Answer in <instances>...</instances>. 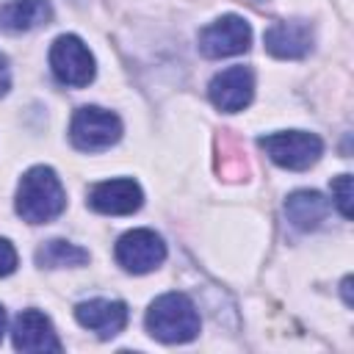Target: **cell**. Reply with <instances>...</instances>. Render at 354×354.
Listing matches in <instances>:
<instances>
[{
	"instance_id": "obj_1",
	"label": "cell",
	"mask_w": 354,
	"mask_h": 354,
	"mask_svg": "<svg viewBox=\"0 0 354 354\" xmlns=\"http://www.w3.org/2000/svg\"><path fill=\"white\" fill-rule=\"evenodd\" d=\"M66 207V194L50 166H33L22 174L17 188V213L30 224H47Z\"/></svg>"
},
{
	"instance_id": "obj_2",
	"label": "cell",
	"mask_w": 354,
	"mask_h": 354,
	"mask_svg": "<svg viewBox=\"0 0 354 354\" xmlns=\"http://www.w3.org/2000/svg\"><path fill=\"white\" fill-rule=\"evenodd\" d=\"M147 332L160 343H188L199 335V313L185 293H163L147 310Z\"/></svg>"
},
{
	"instance_id": "obj_3",
	"label": "cell",
	"mask_w": 354,
	"mask_h": 354,
	"mask_svg": "<svg viewBox=\"0 0 354 354\" xmlns=\"http://www.w3.org/2000/svg\"><path fill=\"white\" fill-rule=\"evenodd\" d=\"M260 149L282 169L290 171H304L310 169L321 152H324V141L315 133H304V130H279V133H268L257 138Z\"/></svg>"
},
{
	"instance_id": "obj_4",
	"label": "cell",
	"mask_w": 354,
	"mask_h": 354,
	"mask_svg": "<svg viewBox=\"0 0 354 354\" xmlns=\"http://www.w3.org/2000/svg\"><path fill=\"white\" fill-rule=\"evenodd\" d=\"M122 138V122L116 113L97 108V105H83L75 111L69 122V141L80 152H102L113 147Z\"/></svg>"
},
{
	"instance_id": "obj_5",
	"label": "cell",
	"mask_w": 354,
	"mask_h": 354,
	"mask_svg": "<svg viewBox=\"0 0 354 354\" xmlns=\"http://www.w3.org/2000/svg\"><path fill=\"white\" fill-rule=\"evenodd\" d=\"M50 69L64 86L80 88L94 80V55L77 36L64 33L50 47Z\"/></svg>"
},
{
	"instance_id": "obj_6",
	"label": "cell",
	"mask_w": 354,
	"mask_h": 354,
	"mask_svg": "<svg viewBox=\"0 0 354 354\" xmlns=\"http://www.w3.org/2000/svg\"><path fill=\"white\" fill-rule=\"evenodd\" d=\"M249 41H252V28L238 14L218 17L216 22L199 30V50L207 58H227V55L246 53Z\"/></svg>"
},
{
	"instance_id": "obj_7",
	"label": "cell",
	"mask_w": 354,
	"mask_h": 354,
	"mask_svg": "<svg viewBox=\"0 0 354 354\" xmlns=\"http://www.w3.org/2000/svg\"><path fill=\"white\" fill-rule=\"evenodd\" d=\"M166 260V243L152 230H130L116 241V263L130 274L155 271Z\"/></svg>"
},
{
	"instance_id": "obj_8",
	"label": "cell",
	"mask_w": 354,
	"mask_h": 354,
	"mask_svg": "<svg viewBox=\"0 0 354 354\" xmlns=\"http://www.w3.org/2000/svg\"><path fill=\"white\" fill-rule=\"evenodd\" d=\"M207 94H210V102L218 108V111H227V113H235V111H243L252 97H254V75L249 66H230V69H221L210 86H207Z\"/></svg>"
},
{
	"instance_id": "obj_9",
	"label": "cell",
	"mask_w": 354,
	"mask_h": 354,
	"mask_svg": "<svg viewBox=\"0 0 354 354\" xmlns=\"http://www.w3.org/2000/svg\"><path fill=\"white\" fill-rule=\"evenodd\" d=\"M141 202H144V194H141L138 183L127 180V177L97 183L88 191V207L102 216H130L141 207Z\"/></svg>"
},
{
	"instance_id": "obj_10",
	"label": "cell",
	"mask_w": 354,
	"mask_h": 354,
	"mask_svg": "<svg viewBox=\"0 0 354 354\" xmlns=\"http://www.w3.org/2000/svg\"><path fill=\"white\" fill-rule=\"evenodd\" d=\"M11 340L17 351L41 354V351H61V340L50 324V318L39 310H22L11 326Z\"/></svg>"
},
{
	"instance_id": "obj_11",
	"label": "cell",
	"mask_w": 354,
	"mask_h": 354,
	"mask_svg": "<svg viewBox=\"0 0 354 354\" xmlns=\"http://www.w3.org/2000/svg\"><path fill=\"white\" fill-rule=\"evenodd\" d=\"M266 50L274 55V58H282V61H296V58H304L310 50H313V28L310 22L304 19H285V22H274L266 36Z\"/></svg>"
},
{
	"instance_id": "obj_12",
	"label": "cell",
	"mask_w": 354,
	"mask_h": 354,
	"mask_svg": "<svg viewBox=\"0 0 354 354\" xmlns=\"http://www.w3.org/2000/svg\"><path fill=\"white\" fill-rule=\"evenodd\" d=\"M75 318L100 337H113L127 326V304L116 299H91L75 307Z\"/></svg>"
},
{
	"instance_id": "obj_13",
	"label": "cell",
	"mask_w": 354,
	"mask_h": 354,
	"mask_svg": "<svg viewBox=\"0 0 354 354\" xmlns=\"http://www.w3.org/2000/svg\"><path fill=\"white\" fill-rule=\"evenodd\" d=\"M53 17L50 0H8L0 6V28L8 33H22L47 25Z\"/></svg>"
},
{
	"instance_id": "obj_14",
	"label": "cell",
	"mask_w": 354,
	"mask_h": 354,
	"mask_svg": "<svg viewBox=\"0 0 354 354\" xmlns=\"http://www.w3.org/2000/svg\"><path fill=\"white\" fill-rule=\"evenodd\" d=\"M326 213H329V202L318 191L301 188V191H293L285 199V216H288V221L296 230L310 232V230L321 227V221L326 218Z\"/></svg>"
},
{
	"instance_id": "obj_15",
	"label": "cell",
	"mask_w": 354,
	"mask_h": 354,
	"mask_svg": "<svg viewBox=\"0 0 354 354\" xmlns=\"http://www.w3.org/2000/svg\"><path fill=\"white\" fill-rule=\"evenodd\" d=\"M36 263L41 268H72V266L88 263V252L80 249L77 243L55 238V241H47L44 246L36 249Z\"/></svg>"
},
{
	"instance_id": "obj_16",
	"label": "cell",
	"mask_w": 354,
	"mask_h": 354,
	"mask_svg": "<svg viewBox=\"0 0 354 354\" xmlns=\"http://www.w3.org/2000/svg\"><path fill=\"white\" fill-rule=\"evenodd\" d=\"M332 202L343 218H351V174H340L332 180Z\"/></svg>"
},
{
	"instance_id": "obj_17",
	"label": "cell",
	"mask_w": 354,
	"mask_h": 354,
	"mask_svg": "<svg viewBox=\"0 0 354 354\" xmlns=\"http://www.w3.org/2000/svg\"><path fill=\"white\" fill-rule=\"evenodd\" d=\"M14 271H17V249L6 238H0V277H8Z\"/></svg>"
},
{
	"instance_id": "obj_18",
	"label": "cell",
	"mask_w": 354,
	"mask_h": 354,
	"mask_svg": "<svg viewBox=\"0 0 354 354\" xmlns=\"http://www.w3.org/2000/svg\"><path fill=\"white\" fill-rule=\"evenodd\" d=\"M11 88V69H8V58L0 53V97Z\"/></svg>"
},
{
	"instance_id": "obj_19",
	"label": "cell",
	"mask_w": 354,
	"mask_h": 354,
	"mask_svg": "<svg viewBox=\"0 0 354 354\" xmlns=\"http://www.w3.org/2000/svg\"><path fill=\"white\" fill-rule=\"evenodd\" d=\"M348 288H351V279L346 277V279H343V299H346V304H351V293H348Z\"/></svg>"
},
{
	"instance_id": "obj_20",
	"label": "cell",
	"mask_w": 354,
	"mask_h": 354,
	"mask_svg": "<svg viewBox=\"0 0 354 354\" xmlns=\"http://www.w3.org/2000/svg\"><path fill=\"white\" fill-rule=\"evenodd\" d=\"M3 332H6V310L0 307V337H3Z\"/></svg>"
}]
</instances>
